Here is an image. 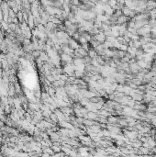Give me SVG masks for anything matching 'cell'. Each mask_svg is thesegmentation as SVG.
Listing matches in <instances>:
<instances>
[{
    "instance_id": "obj_8",
    "label": "cell",
    "mask_w": 156,
    "mask_h": 157,
    "mask_svg": "<svg viewBox=\"0 0 156 157\" xmlns=\"http://www.w3.org/2000/svg\"><path fill=\"white\" fill-rule=\"evenodd\" d=\"M98 52L95 51V50H90V51H88V56L91 58V59H95V58L98 56Z\"/></svg>"
},
{
    "instance_id": "obj_9",
    "label": "cell",
    "mask_w": 156,
    "mask_h": 157,
    "mask_svg": "<svg viewBox=\"0 0 156 157\" xmlns=\"http://www.w3.org/2000/svg\"><path fill=\"white\" fill-rule=\"evenodd\" d=\"M74 64H75V65H80V64H84V60H83L82 58L76 57L75 60H74Z\"/></svg>"
},
{
    "instance_id": "obj_4",
    "label": "cell",
    "mask_w": 156,
    "mask_h": 157,
    "mask_svg": "<svg viewBox=\"0 0 156 157\" xmlns=\"http://www.w3.org/2000/svg\"><path fill=\"white\" fill-rule=\"evenodd\" d=\"M68 44L70 46V48L73 49V50H78V49L80 48V45L78 44L77 42H75V40H70L68 41Z\"/></svg>"
},
{
    "instance_id": "obj_5",
    "label": "cell",
    "mask_w": 156,
    "mask_h": 157,
    "mask_svg": "<svg viewBox=\"0 0 156 157\" xmlns=\"http://www.w3.org/2000/svg\"><path fill=\"white\" fill-rule=\"evenodd\" d=\"M156 7V0H148L146 5V8L148 10H152Z\"/></svg>"
},
{
    "instance_id": "obj_10",
    "label": "cell",
    "mask_w": 156,
    "mask_h": 157,
    "mask_svg": "<svg viewBox=\"0 0 156 157\" xmlns=\"http://www.w3.org/2000/svg\"><path fill=\"white\" fill-rule=\"evenodd\" d=\"M107 4H108V5H109V6H110L111 7L114 9V8H115V6H117V0H108V1H107Z\"/></svg>"
},
{
    "instance_id": "obj_6",
    "label": "cell",
    "mask_w": 156,
    "mask_h": 157,
    "mask_svg": "<svg viewBox=\"0 0 156 157\" xmlns=\"http://www.w3.org/2000/svg\"><path fill=\"white\" fill-rule=\"evenodd\" d=\"M132 9H130V8H129L128 6H124L123 7H122V9H121V11H122V14H123L124 16L126 17H129L130 14V11H131Z\"/></svg>"
},
{
    "instance_id": "obj_1",
    "label": "cell",
    "mask_w": 156,
    "mask_h": 157,
    "mask_svg": "<svg viewBox=\"0 0 156 157\" xmlns=\"http://www.w3.org/2000/svg\"><path fill=\"white\" fill-rule=\"evenodd\" d=\"M130 18L129 17H126L124 15H121L120 17H118L117 19V25H121V24H124V23H128V21L130 20Z\"/></svg>"
},
{
    "instance_id": "obj_3",
    "label": "cell",
    "mask_w": 156,
    "mask_h": 157,
    "mask_svg": "<svg viewBox=\"0 0 156 157\" xmlns=\"http://www.w3.org/2000/svg\"><path fill=\"white\" fill-rule=\"evenodd\" d=\"M61 59H62V62H65V63H67V64H70L72 62H74L71 57V55L67 54V53H62V54L61 55Z\"/></svg>"
},
{
    "instance_id": "obj_7",
    "label": "cell",
    "mask_w": 156,
    "mask_h": 157,
    "mask_svg": "<svg viewBox=\"0 0 156 157\" xmlns=\"http://www.w3.org/2000/svg\"><path fill=\"white\" fill-rule=\"evenodd\" d=\"M50 118H51V119L52 120V122H53V124H57L59 122V119H58V117L56 116L55 113H52L51 115H50Z\"/></svg>"
},
{
    "instance_id": "obj_2",
    "label": "cell",
    "mask_w": 156,
    "mask_h": 157,
    "mask_svg": "<svg viewBox=\"0 0 156 157\" xmlns=\"http://www.w3.org/2000/svg\"><path fill=\"white\" fill-rule=\"evenodd\" d=\"M59 124L61 127L65 129H69V130H73L74 131V126L72 125L69 121H65V120H62V121H59Z\"/></svg>"
},
{
    "instance_id": "obj_11",
    "label": "cell",
    "mask_w": 156,
    "mask_h": 157,
    "mask_svg": "<svg viewBox=\"0 0 156 157\" xmlns=\"http://www.w3.org/2000/svg\"><path fill=\"white\" fill-rule=\"evenodd\" d=\"M81 1L80 0H70V4L71 5H74V6H79L81 5Z\"/></svg>"
}]
</instances>
